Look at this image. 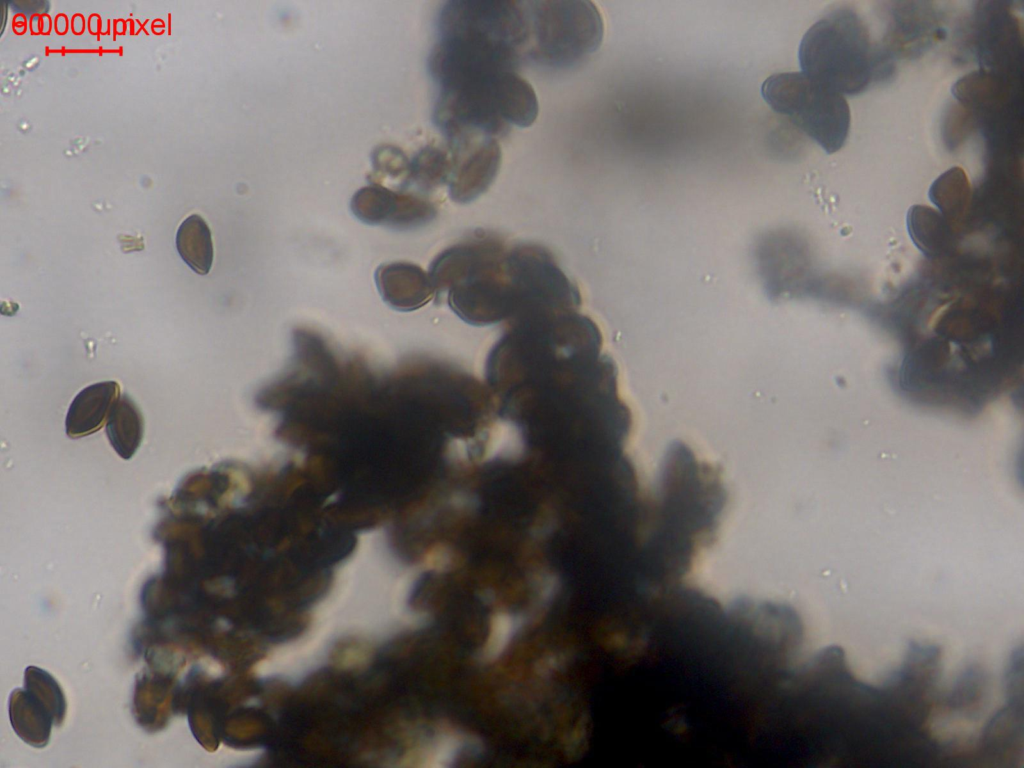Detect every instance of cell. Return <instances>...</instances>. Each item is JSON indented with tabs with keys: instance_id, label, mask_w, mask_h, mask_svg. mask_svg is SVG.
Listing matches in <instances>:
<instances>
[{
	"instance_id": "3957f363",
	"label": "cell",
	"mask_w": 1024,
	"mask_h": 768,
	"mask_svg": "<svg viewBox=\"0 0 1024 768\" xmlns=\"http://www.w3.org/2000/svg\"><path fill=\"white\" fill-rule=\"evenodd\" d=\"M428 274L435 296L445 293L453 312L476 326L511 321L531 295L527 245L509 246L488 231H475L445 249Z\"/></svg>"
},
{
	"instance_id": "7c38bea8",
	"label": "cell",
	"mask_w": 1024,
	"mask_h": 768,
	"mask_svg": "<svg viewBox=\"0 0 1024 768\" xmlns=\"http://www.w3.org/2000/svg\"><path fill=\"white\" fill-rule=\"evenodd\" d=\"M9 709L13 729L21 739L35 747L47 745L54 722L47 709L30 692L14 690Z\"/></svg>"
},
{
	"instance_id": "5bb4252c",
	"label": "cell",
	"mask_w": 1024,
	"mask_h": 768,
	"mask_svg": "<svg viewBox=\"0 0 1024 768\" xmlns=\"http://www.w3.org/2000/svg\"><path fill=\"white\" fill-rule=\"evenodd\" d=\"M176 247L185 263L197 274L209 273L213 262L210 229L197 214L187 217L178 228Z\"/></svg>"
},
{
	"instance_id": "8992f818",
	"label": "cell",
	"mask_w": 1024,
	"mask_h": 768,
	"mask_svg": "<svg viewBox=\"0 0 1024 768\" xmlns=\"http://www.w3.org/2000/svg\"><path fill=\"white\" fill-rule=\"evenodd\" d=\"M528 20L526 57L567 68L601 45L604 24L597 7L586 0L524 1Z\"/></svg>"
},
{
	"instance_id": "ac0fdd59",
	"label": "cell",
	"mask_w": 1024,
	"mask_h": 768,
	"mask_svg": "<svg viewBox=\"0 0 1024 768\" xmlns=\"http://www.w3.org/2000/svg\"><path fill=\"white\" fill-rule=\"evenodd\" d=\"M518 625V621L510 614L499 613L495 615L484 647L483 657L486 660L497 658L509 644Z\"/></svg>"
},
{
	"instance_id": "277c9868",
	"label": "cell",
	"mask_w": 1024,
	"mask_h": 768,
	"mask_svg": "<svg viewBox=\"0 0 1024 768\" xmlns=\"http://www.w3.org/2000/svg\"><path fill=\"white\" fill-rule=\"evenodd\" d=\"M436 32L428 59L436 85L517 71L525 58L523 39L512 20L487 2L455 1L443 6Z\"/></svg>"
},
{
	"instance_id": "2e32d148",
	"label": "cell",
	"mask_w": 1024,
	"mask_h": 768,
	"mask_svg": "<svg viewBox=\"0 0 1024 768\" xmlns=\"http://www.w3.org/2000/svg\"><path fill=\"white\" fill-rule=\"evenodd\" d=\"M26 690L30 692L50 713L55 725H61L65 718L66 702L56 680L46 671L28 667L25 672Z\"/></svg>"
},
{
	"instance_id": "30bf717a",
	"label": "cell",
	"mask_w": 1024,
	"mask_h": 768,
	"mask_svg": "<svg viewBox=\"0 0 1024 768\" xmlns=\"http://www.w3.org/2000/svg\"><path fill=\"white\" fill-rule=\"evenodd\" d=\"M374 279L382 300L398 311L416 310L435 295L429 274L413 263L381 264Z\"/></svg>"
},
{
	"instance_id": "8fae6325",
	"label": "cell",
	"mask_w": 1024,
	"mask_h": 768,
	"mask_svg": "<svg viewBox=\"0 0 1024 768\" xmlns=\"http://www.w3.org/2000/svg\"><path fill=\"white\" fill-rule=\"evenodd\" d=\"M120 397L115 381L92 384L81 390L71 402L66 420V433L70 438H81L100 430L108 420L111 409Z\"/></svg>"
},
{
	"instance_id": "7a4b0ae2",
	"label": "cell",
	"mask_w": 1024,
	"mask_h": 768,
	"mask_svg": "<svg viewBox=\"0 0 1024 768\" xmlns=\"http://www.w3.org/2000/svg\"><path fill=\"white\" fill-rule=\"evenodd\" d=\"M596 323L578 309L518 317L489 351L486 385L523 449L590 452L622 436L627 408Z\"/></svg>"
},
{
	"instance_id": "52a82bcc",
	"label": "cell",
	"mask_w": 1024,
	"mask_h": 768,
	"mask_svg": "<svg viewBox=\"0 0 1024 768\" xmlns=\"http://www.w3.org/2000/svg\"><path fill=\"white\" fill-rule=\"evenodd\" d=\"M765 101L812 138L828 154L840 150L848 137L850 108L845 97L801 72L770 76L762 85Z\"/></svg>"
},
{
	"instance_id": "4fadbf2b",
	"label": "cell",
	"mask_w": 1024,
	"mask_h": 768,
	"mask_svg": "<svg viewBox=\"0 0 1024 768\" xmlns=\"http://www.w3.org/2000/svg\"><path fill=\"white\" fill-rule=\"evenodd\" d=\"M106 433L111 446L121 458H132L142 442L143 418L129 396H120L113 405L106 423Z\"/></svg>"
},
{
	"instance_id": "e0dca14e",
	"label": "cell",
	"mask_w": 1024,
	"mask_h": 768,
	"mask_svg": "<svg viewBox=\"0 0 1024 768\" xmlns=\"http://www.w3.org/2000/svg\"><path fill=\"white\" fill-rule=\"evenodd\" d=\"M968 184L965 172L960 167H953L935 180L930 197L939 208L955 216L964 209Z\"/></svg>"
},
{
	"instance_id": "9c48e42d",
	"label": "cell",
	"mask_w": 1024,
	"mask_h": 768,
	"mask_svg": "<svg viewBox=\"0 0 1024 768\" xmlns=\"http://www.w3.org/2000/svg\"><path fill=\"white\" fill-rule=\"evenodd\" d=\"M351 209L362 222L399 229L424 225L437 214L431 201L379 185L358 190L351 200Z\"/></svg>"
},
{
	"instance_id": "ba28073f",
	"label": "cell",
	"mask_w": 1024,
	"mask_h": 768,
	"mask_svg": "<svg viewBox=\"0 0 1024 768\" xmlns=\"http://www.w3.org/2000/svg\"><path fill=\"white\" fill-rule=\"evenodd\" d=\"M451 156L448 181L450 198L465 204L484 193L496 178L502 162L498 139L482 134H462L446 140Z\"/></svg>"
},
{
	"instance_id": "6da1fadb",
	"label": "cell",
	"mask_w": 1024,
	"mask_h": 768,
	"mask_svg": "<svg viewBox=\"0 0 1024 768\" xmlns=\"http://www.w3.org/2000/svg\"><path fill=\"white\" fill-rule=\"evenodd\" d=\"M267 409L279 418L276 438L318 468L357 532L420 507L452 475L469 436L458 385L429 362L383 403L280 389Z\"/></svg>"
},
{
	"instance_id": "d6986e66",
	"label": "cell",
	"mask_w": 1024,
	"mask_h": 768,
	"mask_svg": "<svg viewBox=\"0 0 1024 768\" xmlns=\"http://www.w3.org/2000/svg\"><path fill=\"white\" fill-rule=\"evenodd\" d=\"M374 168L381 176L399 177L409 184L410 163L401 152L392 147H379L374 153Z\"/></svg>"
},
{
	"instance_id": "5b68a950",
	"label": "cell",
	"mask_w": 1024,
	"mask_h": 768,
	"mask_svg": "<svg viewBox=\"0 0 1024 768\" xmlns=\"http://www.w3.org/2000/svg\"><path fill=\"white\" fill-rule=\"evenodd\" d=\"M798 58L801 73L843 96L863 92L876 65L867 27L849 8L834 9L815 22L801 40Z\"/></svg>"
},
{
	"instance_id": "9a60e30c",
	"label": "cell",
	"mask_w": 1024,
	"mask_h": 768,
	"mask_svg": "<svg viewBox=\"0 0 1024 768\" xmlns=\"http://www.w3.org/2000/svg\"><path fill=\"white\" fill-rule=\"evenodd\" d=\"M451 167L448 148L427 146L418 152L410 163L409 183L414 182L422 190H431L444 183L448 184Z\"/></svg>"
}]
</instances>
